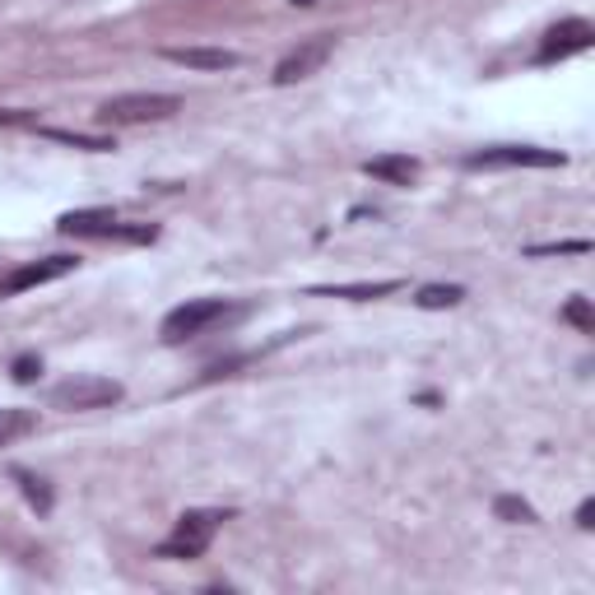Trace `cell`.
<instances>
[{"mask_svg": "<svg viewBox=\"0 0 595 595\" xmlns=\"http://www.w3.org/2000/svg\"><path fill=\"white\" fill-rule=\"evenodd\" d=\"M121 396H126V391H121V381L80 373V377L57 381V387L47 391V405H51V410H75V414H80V410H108V405H117Z\"/></svg>", "mask_w": 595, "mask_h": 595, "instance_id": "1", "label": "cell"}, {"mask_svg": "<svg viewBox=\"0 0 595 595\" xmlns=\"http://www.w3.org/2000/svg\"><path fill=\"white\" fill-rule=\"evenodd\" d=\"M182 112V98L172 94H117L98 108V121L108 126H145V121H168Z\"/></svg>", "mask_w": 595, "mask_h": 595, "instance_id": "2", "label": "cell"}, {"mask_svg": "<svg viewBox=\"0 0 595 595\" xmlns=\"http://www.w3.org/2000/svg\"><path fill=\"white\" fill-rule=\"evenodd\" d=\"M229 317H233V307L223 303V298H191V303H182V307L168 312L159 336H163L168 344H182V340L205 336L209 326H219V321H229Z\"/></svg>", "mask_w": 595, "mask_h": 595, "instance_id": "3", "label": "cell"}, {"mask_svg": "<svg viewBox=\"0 0 595 595\" xmlns=\"http://www.w3.org/2000/svg\"><path fill=\"white\" fill-rule=\"evenodd\" d=\"M219 521H223V512H182L178 526H172V535L159 545V554L163 558H196V554H205L209 539H215V531H219Z\"/></svg>", "mask_w": 595, "mask_h": 595, "instance_id": "4", "label": "cell"}, {"mask_svg": "<svg viewBox=\"0 0 595 595\" xmlns=\"http://www.w3.org/2000/svg\"><path fill=\"white\" fill-rule=\"evenodd\" d=\"M568 159L558 149H535V145H498V149H479L470 154L465 168H563Z\"/></svg>", "mask_w": 595, "mask_h": 595, "instance_id": "5", "label": "cell"}, {"mask_svg": "<svg viewBox=\"0 0 595 595\" xmlns=\"http://www.w3.org/2000/svg\"><path fill=\"white\" fill-rule=\"evenodd\" d=\"M80 260L75 256H42V260H28V266H14L10 275H0V298H14V293H28V289H42L51 279L70 275Z\"/></svg>", "mask_w": 595, "mask_h": 595, "instance_id": "6", "label": "cell"}, {"mask_svg": "<svg viewBox=\"0 0 595 595\" xmlns=\"http://www.w3.org/2000/svg\"><path fill=\"white\" fill-rule=\"evenodd\" d=\"M330 51H336V38H307L303 47H293L284 61L275 65V84H298V80H312L317 70L330 61Z\"/></svg>", "mask_w": 595, "mask_h": 595, "instance_id": "7", "label": "cell"}, {"mask_svg": "<svg viewBox=\"0 0 595 595\" xmlns=\"http://www.w3.org/2000/svg\"><path fill=\"white\" fill-rule=\"evenodd\" d=\"M595 42V28L586 20H563L545 33V42H539V65H554V61H568L576 51H591Z\"/></svg>", "mask_w": 595, "mask_h": 595, "instance_id": "8", "label": "cell"}, {"mask_svg": "<svg viewBox=\"0 0 595 595\" xmlns=\"http://www.w3.org/2000/svg\"><path fill=\"white\" fill-rule=\"evenodd\" d=\"M57 229L70 238H117L121 223L112 209H70V215H61Z\"/></svg>", "mask_w": 595, "mask_h": 595, "instance_id": "9", "label": "cell"}, {"mask_svg": "<svg viewBox=\"0 0 595 595\" xmlns=\"http://www.w3.org/2000/svg\"><path fill=\"white\" fill-rule=\"evenodd\" d=\"M163 57L178 65H191V70H233L242 61L238 51H223V47H168Z\"/></svg>", "mask_w": 595, "mask_h": 595, "instance_id": "10", "label": "cell"}, {"mask_svg": "<svg viewBox=\"0 0 595 595\" xmlns=\"http://www.w3.org/2000/svg\"><path fill=\"white\" fill-rule=\"evenodd\" d=\"M363 172L367 178H377V182H391V186H410L418 178V163L410 159V154H381V159H367Z\"/></svg>", "mask_w": 595, "mask_h": 595, "instance_id": "11", "label": "cell"}, {"mask_svg": "<svg viewBox=\"0 0 595 595\" xmlns=\"http://www.w3.org/2000/svg\"><path fill=\"white\" fill-rule=\"evenodd\" d=\"M33 428H38V414H33V410H14V405L0 410V447L24 442Z\"/></svg>", "mask_w": 595, "mask_h": 595, "instance_id": "12", "label": "cell"}, {"mask_svg": "<svg viewBox=\"0 0 595 595\" xmlns=\"http://www.w3.org/2000/svg\"><path fill=\"white\" fill-rule=\"evenodd\" d=\"M400 289V279H377V284H340V289H321L326 298H354V303H363V298H387Z\"/></svg>", "mask_w": 595, "mask_h": 595, "instance_id": "13", "label": "cell"}, {"mask_svg": "<svg viewBox=\"0 0 595 595\" xmlns=\"http://www.w3.org/2000/svg\"><path fill=\"white\" fill-rule=\"evenodd\" d=\"M461 298H465L461 284H428V289H418V293H414V303L433 312V307H457Z\"/></svg>", "mask_w": 595, "mask_h": 595, "instance_id": "14", "label": "cell"}, {"mask_svg": "<svg viewBox=\"0 0 595 595\" xmlns=\"http://www.w3.org/2000/svg\"><path fill=\"white\" fill-rule=\"evenodd\" d=\"M14 479H20V488H24V498L38 507V512H47L51 507V488L38 479V475H28V470H14Z\"/></svg>", "mask_w": 595, "mask_h": 595, "instance_id": "15", "label": "cell"}, {"mask_svg": "<svg viewBox=\"0 0 595 595\" xmlns=\"http://www.w3.org/2000/svg\"><path fill=\"white\" fill-rule=\"evenodd\" d=\"M47 139H61V145H75V149H112V139H102V135H80V131H42Z\"/></svg>", "mask_w": 595, "mask_h": 595, "instance_id": "16", "label": "cell"}, {"mask_svg": "<svg viewBox=\"0 0 595 595\" xmlns=\"http://www.w3.org/2000/svg\"><path fill=\"white\" fill-rule=\"evenodd\" d=\"M494 512H498L502 521H535V507H531V502H521V498H498V502H494Z\"/></svg>", "mask_w": 595, "mask_h": 595, "instance_id": "17", "label": "cell"}, {"mask_svg": "<svg viewBox=\"0 0 595 595\" xmlns=\"http://www.w3.org/2000/svg\"><path fill=\"white\" fill-rule=\"evenodd\" d=\"M563 317H568L576 330H595V312H591L586 298H572V303L563 307Z\"/></svg>", "mask_w": 595, "mask_h": 595, "instance_id": "18", "label": "cell"}, {"mask_svg": "<svg viewBox=\"0 0 595 595\" xmlns=\"http://www.w3.org/2000/svg\"><path fill=\"white\" fill-rule=\"evenodd\" d=\"M42 373V359H33V354H24V359H14V381H33Z\"/></svg>", "mask_w": 595, "mask_h": 595, "instance_id": "19", "label": "cell"}, {"mask_svg": "<svg viewBox=\"0 0 595 595\" xmlns=\"http://www.w3.org/2000/svg\"><path fill=\"white\" fill-rule=\"evenodd\" d=\"M535 256H554V252H572V256H582V252H591L586 242H549V247H531Z\"/></svg>", "mask_w": 595, "mask_h": 595, "instance_id": "20", "label": "cell"}, {"mask_svg": "<svg viewBox=\"0 0 595 595\" xmlns=\"http://www.w3.org/2000/svg\"><path fill=\"white\" fill-rule=\"evenodd\" d=\"M576 526H582V531H591V526H595V502H591V498H586L582 507H576Z\"/></svg>", "mask_w": 595, "mask_h": 595, "instance_id": "21", "label": "cell"}, {"mask_svg": "<svg viewBox=\"0 0 595 595\" xmlns=\"http://www.w3.org/2000/svg\"><path fill=\"white\" fill-rule=\"evenodd\" d=\"M20 121H28V112H0V126H20Z\"/></svg>", "mask_w": 595, "mask_h": 595, "instance_id": "22", "label": "cell"}, {"mask_svg": "<svg viewBox=\"0 0 595 595\" xmlns=\"http://www.w3.org/2000/svg\"><path fill=\"white\" fill-rule=\"evenodd\" d=\"M293 5H312V0H293Z\"/></svg>", "mask_w": 595, "mask_h": 595, "instance_id": "23", "label": "cell"}]
</instances>
